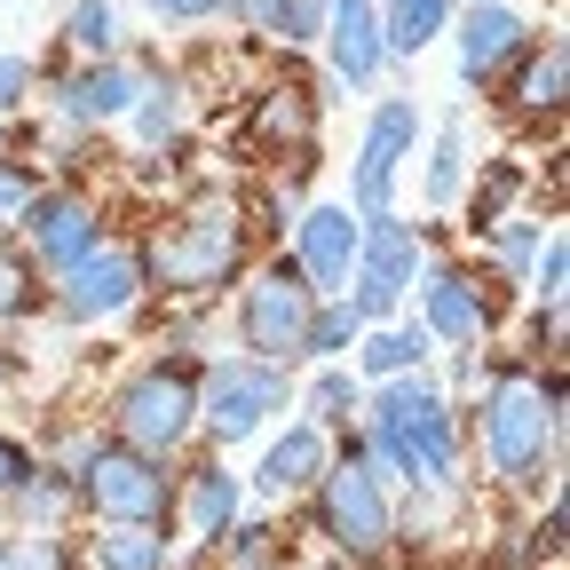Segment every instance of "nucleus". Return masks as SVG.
Segmentation results:
<instances>
[{"label": "nucleus", "mask_w": 570, "mask_h": 570, "mask_svg": "<svg viewBox=\"0 0 570 570\" xmlns=\"http://www.w3.org/2000/svg\"><path fill=\"white\" fill-rule=\"evenodd\" d=\"M562 444V381H539L523 365H508L483 396V452L508 483H539V468Z\"/></svg>", "instance_id": "1"}, {"label": "nucleus", "mask_w": 570, "mask_h": 570, "mask_svg": "<svg viewBox=\"0 0 570 570\" xmlns=\"http://www.w3.org/2000/svg\"><path fill=\"white\" fill-rule=\"evenodd\" d=\"M238 269H246L238 206H198V214H183L167 238H151V254H142V277H151L159 294H214V285L238 277Z\"/></svg>", "instance_id": "2"}, {"label": "nucleus", "mask_w": 570, "mask_h": 570, "mask_svg": "<svg viewBox=\"0 0 570 570\" xmlns=\"http://www.w3.org/2000/svg\"><path fill=\"white\" fill-rule=\"evenodd\" d=\"M111 428H119V444L167 460V452L190 436V428H198V373L183 365V356H167V365H142V373L119 389Z\"/></svg>", "instance_id": "3"}, {"label": "nucleus", "mask_w": 570, "mask_h": 570, "mask_svg": "<svg viewBox=\"0 0 570 570\" xmlns=\"http://www.w3.org/2000/svg\"><path fill=\"white\" fill-rule=\"evenodd\" d=\"M71 491H80L104 523H167V508H175L167 460L135 452V444H96L80 460V475H71Z\"/></svg>", "instance_id": "4"}, {"label": "nucleus", "mask_w": 570, "mask_h": 570, "mask_svg": "<svg viewBox=\"0 0 570 570\" xmlns=\"http://www.w3.org/2000/svg\"><path fill=\"white\" fill-rule=\"evenodd\" d=\"M309 317H317V294L294 269V254H285V262L254 269L246 302H238V341H246V356H262V365H294L302 341H309Z\"/></svg>", "instance_id": "5"}, {"label": "nucleus", "mask_w": 570, "mask_h": 570, "mask_svg": "<svg viewBox=\"0 0 570 570\" xmlns=\"http://www.w3.org/2000/svg\"><path fill=\"white\" fill-rule=\"evenodd\" d=\"M317 531L341 547V554H381L396 515H389V491H381V468L365 452H348L341 468L317 475Z\"/></svg>", "instance_id": "6"}, {"label": "nucleus", "mask_w": 570, "mask_h": 570, "mask_svg": "<svg viewBox=\"0 0 570 570\" xmlns=\"http://www.w3.org/2000/svg\"><path fill=\"white\" fill-rule=\"evenodd\" d=\"M356 294H341L356 309V325H389L396 302H404V285L420 277V230L396 223V214H373L365 230H356Z\"/></svg>", "instance_id": "7"}, {"label": "nucleus", "mask_w": 570, "mask_h": 570, "mask_svg": "<svg viewBox=\"0 0 570 570\" xmlns=\"http://www.w3.org/2000/svg\"><path fill=\"white\" fill-rule=\"evenodd\" d=\"M285 365H262V356H230V365H214L206 373V389H198V420L214 428L223 444H238V436H254V428L269 420V412H285Z\"/></svg>", "instance_id": "8"}, {"label": "nucleus", "mask_w": 570, "mask_h": 570, "mask_svg": "<svg viewBox=\"0 0 570 570\" xmlns=\"http://www.w3.org/2000/svg\"><path fill=\"white\" fill-rule=\"evenodd\" d=\"M412 142H420V111L404 104V96H389L381 111H373V127H365V142H356V175H348V198H356V214H389V198H396V167L412 159Z\"/></svg>", "instance_id": "9"}, {"label": "nucleus", "mask_w": 570, "mask_h": 570, "mask_svg": "<svg viewBox=\"0 0 570 570\" xmlns=\"http://www.w3.org/2000/svg\"><path fill=\"white\" fill-rule=\"evenodd\" d=\"M356 230H365V223H348V206H309L302 223H294V269L309 277L317 302H341V294H348Z\"/></svg>", "instance_id": "10"}, {"label": "nucleus", "mask_w": 570, "mask_h": 570, "mask_svg": "<svg viewBox=\"0 0 570 570\" xmlns=\"http://www.w3.org/2000/svg\"><path fill=\"white\" fill-rule=\"evenodd\" d=\"M135 294H142V254H127V246H88L63 269V317H80V325L119 317Z\"/></svg>", "instance_id": "11"}, {"label": "nucleus", "mask_w": 570, "mask_h": 570, "mask_svg": "<svg viewBox=\"0 0 570 570\" xmlns=\"http://www.w3.org/2000/svg\"><path fill=\"white\" fill-rule=\"evenodd\" d=\"M452 40H460V80H491L508 56H523L531 48V24L508 9V0H468V17L452 24Z\"/></svg>", "instance_id": "12"}, {"label": "nucleus", "mask_w": 570, "mask_h": 570, "mask_svg": "<svg viewBox=\"0 0 570 570\" xmlns=\"http://www.w3.org/2000/svg\"><path fill=\"white\" fill-rule=\"evenodd\" d=\"M325 56H333V71L348 88H373L381 80V63H389V48H381V9L373 0H325Z\"/></svg>", "instance_id": "13"}, {"label": "nucleus", "mask_w": 570, "mask_h": 570, "mask_svg": "<svg viewBox=\"0 0 570 570\" xmlns=\"http://www.w3.org/2000/svg\"><path fill=\"white\" fill-rule=\"evenodd\" d=\"M63 119H80V127H104V119H127L135 111V96H142V71L135 63H119V56H96V63H80V71H63Z\"/></svg>", "instance_id": "14"}, {"label": "nucleus", "mask_w": 570, "mask_h": 570, "mask_svg": "<svg viewBox=\"0 0 570 570\" xmlns=\"http://www.w3.org/2000/svg\"><path fill=\"white\" fill-rule=\"evenodd\" d=\"M420 309H428V333L436 341H460V348H475L483 333H491V302L475 294V277L468 269H420Z\"/></svg>", "instance_id": "15"}, {"label": "nucleus", "mask_w": 570, "mask_h": 570, "mask_svg": "<svg viewBox=\"0 0 570 570\" xmlns=\"http://www.w3.org/2000/svg\"><path fill=\"white\" fill-rule=\"evenodd\" d=\"M24 230H32V254H40L48 269H71L88 246H104V238H96V206L71 198V190L32 198V206H24Z\"/></svg>", "instance_id": "16"}, {"label": "nucleus", "mask_w": 570, "mask_h": 570, "mask_svg": "<svg viewBox=\"0 0 570 570\" xmlns=\"http://www.w3.org/2000/svg\"><path fill=\"white\" fill-rule=\"evenodd\" d=\"M246 135L262 142V151H309V135H317V96H309L302 80H277V88L254 104Z\"/></svg>", "instance_id": "17"}, {"label": "nucleus", "mask_w": 570, "mask_h": 570, "mask_svg": "<svg viewBox=\"0 0 570 570\" xmlns=\"http://www.w3.org/2000/svg\"><path fill=\"white\" fill-rule=\"evenodd\" d=\"M325 468H333V460H325V428H309V420H302V428H285V436L262 452L254 483H262L269 499H294V491H309Z\"/></svg>", "instance_id": "18"}, {"label": "nucleus", "mask_w": 570, "mask_h": 570, "mask_svg": "<svg viewBox=\"0 0 570 570\" xmlns=\"http://www.w3.org/2000/svg\"><path fill=\"white\" fill-rule=\"evenodd\" d=\"M428 325H381V333H356V365H365L373 381H404L428 365Z\"/></svg>", "instance_id": "19"}, {"label": "nucleus", "mask_w": 570, "mask_h": 570, "mask_svg": "<svg viewBox=\"0 0 570 570\" xmlns=\"http://www.w3.org/2000/svg\"><path fill=\"white\" fill-rule=\"evenodd\" d=\"M230 531H238V475L198 468L190 475V539H230Z\"/></svg>", "instance_id": "20"}, {"label": "nucleus", "mask_w": 570, "mask_h": 570, "mask_svg": "<svg viewBox=\"0 0 570 570\" xmlns=\"http://www.w3.org/2000/svg\"><path fill=\"white\" fill-rule=\"evenodd\" d=\"M436 32H452V0H389V17H381L389 56H420Z\"/></svg>", "instance_id": "21"}, {"label": "nucleus", "mask_w": 570, "mask_h": 570, "mask_svg": "<svg viewBox=\"0 0 570 570\" xmlns=\"http://www.w3.org/2000/svg\"><path fill=\"white\" fill-rule=\"evenodd\" d=\"M96 570H167V531L159 523H111L96 539Z\"/></svg>", "instance_id": "22"}, {"label": "nucleus", "mask_w": 570, "mask_h": 570, "mask_svg": "<svg viewBox=\"0 0 570 570\" xmlns=\"http://www.w3.org/2000/svg\"><path fill=\"white\" fill-rule=\"evenodd\" d=\"M562 71H570V56H562V40H547L539 56H523V71H515V111H554L562 104Z\"/></svg>", "instance_id": "23"}, {"label": "nucleus", "mask_w": 570, "mask_h": 570, "mask_svg": "<svg viewBox=\"0 0 570 570\" xmlns=\"http://www.w3.org/2000/svg\"><path fill=\"white\" fill-rule=\"evenodd\" d=\"M460 175H468V135H460V119H444L436 127V151H428V206H452Z\"/></svg>", "instance_id": "24"}, {"label": "nucleus", "mask_w": 570, "mask_h": 570, "mask_svg": "<svg viewBox=\"0 0 570 570\" xmlns=\"http://www.w3.org/2000/svg\"><path fill=\"white\" fill-rule=\"evenodd\" d=\"M356 309L348 302H317V317H309V341H302V356H317V365H333L341 348H356Z\"/></svg>", "instance_id": "25"}, {"label": "nucleus", "mask_w": 570, "mask_h": 570, "mask_svg": "<svg viewBox=\"0 0 570 570\" xmlns=\"http://www.w3.org/2000/svg\"><path fill=\"white\" fill-rule=\"evenodd\" d=\"M127 119H135V135H142V142H167V135L183 127V88H175V80H159V88L142 80V96H135V111H127Z\"/></svg>", "instance_id": "26"}, {"label": "nucleus", "mask_w": 570, "mask_h": 570, "mask_svg": "<svg viewBox=\"0 0 570 570\" xmlns=\"http://www.w3.org/2000/svg\"><path fill=\"white\" fill-rule=\"evenodd\" d=\"M63 40L80 48L88 63H96V56H111V40H119V32H111V0H71V17H63Z\"/></svg>", "instance_id": "27"}, {"label": "nucleus", "mask_w": 570, "mask_h": 570, "mask_svg": "<svg viewBox=\"0 0 570 570\" xmlns=\"http://www.w3.org/2000/svg\"><path fill=\"white\" fill-rule=\"evenodd\" d=\"M348 412H356V381L341 365H325L309 381V428H348Z\"/></svg>", "instance_id": "28"}, {"label": "nucleus", "mask_w": 570, "mask_h": 570, "mask_svg": "<svg viewBox=\"0 0 570 570\" xmlns=\"http://www.w3.org/2000/svg\"><path fill=\"white\" fill-rule=\"evenodd\" d=\"M0 570H71V547L56 531H24V539H0Z\"/></svg>", "instance_id": "29"}, {"label": "nucleus", "mask_w": 570, "mask_h": 570, "mask_svg": "<svg viewBox=\"0 0 570 570\" xmlns=\"http://www.w3.org/2000/svg\"><path fill=\"white\" fill-rule=\"evenodd\" d=\"M63 499H71V483H56L48 468H32V475L17 483V508H24V523H32V531H56V515H63Z\"/></svg>", "instance_id": "30"}, {"label": "nucleus", "mask_w": 570, "mask_h": 570, "mask_svg": "<svg viewBox=\"0 0 570 570\" xmlns=\"http://www.w3.org/2000/svg\"><path fill=\"white\" fill-rule=\"evenodd\" d=\"M24 309H32V262L0 254V325H9V317H24Z\"/></svg>", "instance_id": "31"}, {"label": "nucleus", "mask_w": 570, "mask_h": 570, "mask_svg": "<svg viewBox=\"0 0 570 570\" xmlns=\"http://www.w3.org/2000/svg\"><path fill=\"white\" fill-rule=\"evenodd\" d=\"M562 277H570V246L547 238V254H539V302L547 309H562Z\"/></svg>", "instance_id": "32"}, {"label": "nucleus", "mask_w": 570, "mask_h": 570, "mask_svg": "<svg viewBox=\"0 0 570 570\" xmlns=\"http://www.w3.org/2000/svg\"><path fill=\"white\" fill-rule=\"evenodd\" d=\"M40 190H32V175L24 167H0V223H24V206H32Z\"/></svg>", "instance_id": "33"}, {"label": "nucleus", "mask_w": 570, "mask_h": 570, "mask_svg": "<svg viewBox=\"0 0 570 570\" xmlns=\"http://www.w3.org/2000/svg\"><path fill=\"white\" fill-rule=\"evenodd\" d=\"M151 17H167V24H206V17H223L230 0H142Z\"/></svg>", "instance_id": "34"}, {"label": "nucleus", "mask_w": 570, "mask_h": 570, "mask_svg": "<svg viewBox=\"0 0 570 570\" xmlns=\"http://www.w3.org/2000/svg\"><path fill=\"white\" fill-rule=\"evenodd\" d=\"M24 88H32V56H0V119L24 104Z\"/></svg>", "instance_id": "35"}, {"label": "nucleus", "mask_w": 570, "mask_h": 570, "mask_svg": "<svg viewBox=\"0 0 570 570\" xmlns=\"http://www.w3.org/2000/svg\"><path fill=\"white\" fill-rule=\"evenodd\" d=\"M24 475H32V452H24L17 436H0V491H17Z\"/></svg>", "instance_id": "36"}, {"label": "nucleus", "mask_w": 570, "mask_h": 570, "mask_svg": "<svg viewBox=\"0 0 570 570\" xmlns=\"http://www.w3.org/2000/svg\"><path fill=\"white\" fill-rule=\"evenodd\" d=\"M499 254H508V262H531V254H539V223H515V230H499Z\"/></svg>", "instance_id": "37"}, {"label": "nucleus", "mask_w": 570, "mask_h": 570, "mask_svg": "<svg viewBox=\"0 0 570 570\" xmlns=\"http://www.w3.org/2000/svg\"><path fill=\"white\" fill-rule=\"evenodd\" d=\"M0 381H9V365H0Z\"/></svg>", "instance_id": "38"}, {"label": "nucleus", "mask_w": 570, "mask_h": 570, "mask_svg": "<svg viewBox=\"0 0 570 570\" xmlns=\"http://www.w3.org/2000/svg\"><path fill=\"white\" fill-rule=\"evenodd\" d=\"M317 570H333V562H317Z\"/></svg>", "instance_id": "39"}]
</instances>
